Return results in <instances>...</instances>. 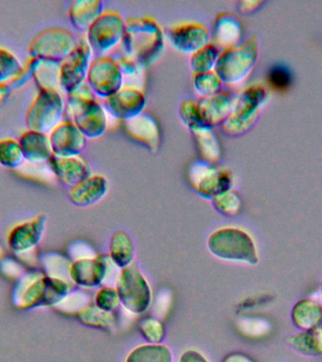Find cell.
Segmentation results:
<instances>
[{
	"mask_svg": "<svg viewBox=\"0 0 322 362\" xmlns=\"http://www.w3.org/2000/svg\"><path fill=\"white\" fill-rule=\"evenodd\" d=\"M321 319L322 305L315 300L302 299L293 308V322L302 330H309L318 327Z\"/></svg>",
	"mask_w": 322,
	"mask_h": 362,
	"instance_id": "obj_26",
	"label": "cell"
},
{
	"mask_svg": "<svg viewBox=\"0 0 322 362\" xmlns=\"http://www.w3.org/2000/svg\"><path fill=\"white\" fill-rule=\"evenodd\" d=\"M40 263L47 276L70 280L71 263L61 255L45 253L40 257Z\"/></svg>",
	"mask_w": 322,
	"mask_h": 362,
	"instance_id": "obj_32",
	"label": "cell"
},
{
	"mask_svg": "<svg viewBox=\"0 0 322 362\" xmlns=\"http://www.w3.org/2000/svg\"><path fill=\"white\" fill-rule=\"evenodd\" d=\"M88 301L89 298L85 296V293L81 291H71L55 308L65 313H78L87 307Z\"/></svg>",
	"mask_w": 322,
	"mask_h": 362,
	"instance_id": "obj_38",
	"label": "cell"
},
{
	"mask_svg": "<svg viewBox=\"0 0 322 362\" xmlns=\"http://www.w3.org/2000/svg\"><path fill=\"white\" fill-rule=\"evenodd\" d=\"M240 25L237 18L232 13H220L215 20L214 40L215 44L220 48L234 47L239 40Z\"/></svg>",
	"mask_w": 322,
	"mask_h": 362,
	"instance_id": "obj_25",
	"label": "cell"
},
{
	"mask_svg": "<svg viewBox=\"0 0 322 362\" xmlns=\"http://www.w3.org/2000/svg\"><path fill=\"white\" fill-rule=\"evenodd\" d=\"M146 98L138 87L124 85L109 98L103 99V107L109 115L119 120L126 121L144 112Z\"/></svg>",
	"mask_w": 322,
	"mask_h": 362,
	"instance_id": "obj_15",
	"label": "cell"
},
{
	"mask_svg": "<svg viewBox=\"0 0 322 362\" xmlns=\"http://www.w3.org/2000/svg\"><path fill=\"white\" fill-rule=\"evenodd\" d=\"M127 135L145 147L149 151L155 152L160 146V130L157 122L148 112H143L136 117L124 121Z\"/></svg>",
	"mask_w": 322,
	"mask_h": 362,
	"instance_id": "obj_20",
	"label": "cell"
},
{
	"mask_svg": "<svg viewBox=\"0 0 322 362\" xmlns=\"http://www.w3.org/2000/svg\"><path fill=\"white\" fill-rule=\"evenodd\" d=\"M45 226L47 218L38 215L16 223L8 230L6 237L8 250L23 264L33 267L40 262L37 247L44 237Z\"/></svg>",
	"mask_w": 322,
	"mask_h": 362,
	"instance_id": "obj_4",
	"label": "cell"
},
{
	"mask_svg": "<svg viewBox=\"0 0 322 362\" xmlns=\"http://www.w3.org/2000/svg\"><path fill=\"white\" fill-rule=\"evenodd\" d=\"M201 160L216 164L222 156L219 138L213 129L205 127L192 132Z\"/></svg>",
	"mask_w": 322,
	"mask_h": 362,
	"instance_id": "obj_27",
	"label": "cell"
},
{
	"mask_svg": "<svg viewBox=\"0 0 322 362\" xmlns=\"http://www.w3.org/2000/svg\"><path fill=\"white\" fill-rule=\"evenodd\" d=\"M126 20L118 11L105 10L86 31V41L93 54L107 55L123 41Z\"/></svg>",
	"mask_w": 322,
	"mask_h": 362,
	"instance_id": "obj_7",
	"label": "cell"
},
{
	"mask_svg": "<svg viewBox=\"0 0 322 362\" xmlns=\"http://www.w3.org/2000/svg\"><path fill=\"white\" fill-rule=\"evenodd\" d=\"M0 272L7 279L16 280L25 273L24 264L18 259L11 257H6L0 262Z\"/></svg>",
	"mask_w": 322,
	"mask_h": 362,
	"instance_id": "obj_43",
	"label": "cell"
},
{
	"mask_svg": "<svg viewBox=\"0 0 322 362\" xmlns=\"http://www.w3.org/2000/svg\"><path fill=\"white\" fill-rule=\"evenodd\" d=\"M78 318L88 325H112V316L107 311L97 307H86L78 313Z\"/></svg>",
	"mask_w": 322,
	"mask_h": 362,
	"instance_id": "obj_39",
	"label": "cell"
},
{
	"mask_svg": "<svg viewBox=\"0 0 322 362\" xmlns=\"http://www.w3.org/2000/svg\"><path fill=\"white\" fill-rule=\"evenodd\" d=\"M178 112H179L181 120L191 130V132L208 127L203 123L199 110H198L197 101L193 100V99L188 98L181 102Z\"/></svg>",
	"mask_w": 322,
	"mask_h": 362,
	"instance_id": "obj_36",
	"label": "cell"
},
{
	"mask_svg": "<svg viewBox=\"0 0 322 362\" xmlns=\"http://www.w3.org/2000/svg\"><path fill=\"white\" fill-rule=\"evenodd\" d=\"M239 329L249 336H262L268 333L270 325L261 319H242L239 322Z\"/></svg>",
	"mask_w": 322,
	"mask_h": 362,
	"instance_id": "obj_42",
	"label": "cell"
},
{
	"mask_svg": "<svg viewBox=\"0 0 322 362\" xmlns=\"http://www.w3.org/2000/svg\"><path fill=\"white\" fill-rule=\"evenodd\" d=\"M5 257V251L4 248L2 247V245H0V262Z\"/></svg>",
	"mask_w": 322,
	"mask_h": 362,
	"instance_id": "obj_50",
	"label": "cell"
},
{
	"mask_svg": "<svg viewBox=\"0 0 322 362\" xmlns=\"http://www.w3.org/2000/svg\"><path fill=\"white\" fill-rule=\"evenodd\" d=\"M48 164L56 180L69 188L92 175L89 163L81 155L70 157L54 155Z\"/></svg>",
	"mask_w": 322,
	"mask_h": 362,
	"instance_id": "obj_19",
	"label": "cell"
},
{
	"mask_svg": "<svg viewBox=\"0 0 322 362\" xmlns=\"http://www.w3.org/2000/svg\"><path fill=\"white\" fill-rule=\"evenodd\" d=\"M25 158L19 141L13 138L0 140V165L6 169L19 168Z\"/></svg>",
	"mask_w": 322,
	"mask_h": 362,
	"instance_id": "obj_31",
	"label": "cell"
},
{
	"mask_svg": "<svg viewBox=\"0 0 322 362\" xmlns=\"http://www.w3.org/2000/svg\"><path fill=\"white\" fill-rule=\"evenodd\" d=\"M193 88L200 96L214 95L223 89V82L214 70L208 72L194 74Z\"/></svg>",
	"mask_w": 322,
	"mask_h": 362,
	"instance_id": "obj_34",
	"label": "cell"
},
{
	"mask_svg": "<svg viewBox=\"0 0 322 362\" xmlns=\"http://www.w3.org/2000/svg\"><path fill=\"white\" fill-rule=\"evenodd\" d=\"M87 83L96 98L105 99L112 95L124 85V76L112 56H95L88 71Z\"/></svg>",
	"mask_w": 322,
	"mask_h": 362,
	"instance_id": "obj_9",
	"label": "cell"
},
{
	"mask_svg": "<svg viewBox=\"0 0 322 362\" xmlns=\"http://www.w3.org/2000/svg\"><path fill=\"white\" fill-rule=\"evenodd\" d=\"M213 204L217 211L226 215H234L239 212L242 201L236 192L228 189L213 198Z\"/></svg>",
	"mask_w": 322,
	"mask_h": 362,
	"instance_id": "obj_37",
	"label": "cell"
},
{
	"mask_svg": "<svg viewBox=\"0 0 322 362\" xmlns=\"http://www.w3.org/2000/svg\"><path fill=\"white\" fill-rule=\"evenodd\" d=\"M251 45H234L222 50L214 71L223 83L234 84L244 78L254 59V51Z\"/></svg>",
	"mask_w": 322,
	"mask_h": 362,
	"instance_id": "obj_13",
	"label": "cell"
},
{
	"mask_svg": "<svg viewBox=\"0 0 322 362\" xmlns=\"http://www.w3.org/2000/svg\"><path fill=\"white\" fill-rule=\"evenodd\" d=\"M11 92H13V90L11 89L8 84L0 85V105L5 103L8 100L11 95Z\"/></svg>",
	"mask_w": 322,
	"mask_h": 362,
	"instance_id": "obj_47",
	"label": "cell"
},
{
	"mask_svg": "<svg viewBox=\"0 0 322 362\" xmlns=\"http://www.w3.org/2000/svg\"><path fill=\"white\" fill-rule=\"evenodd\" d=\"M112 57L114 58L115 61L117 62L119 66L121 68V73H123L124 76V81H126V78H138L144 67L141 66L140 64H138L134 59L127 56L124 51Z\"/></svg>",
	"mask_w": 322,
	"mask_h": 362,
	"instance_id": "obj_40",
	"label": "cell"
},
{
	"mask_svg": "<svg viewBox=\"0 0 322 362\" xmlns=\"http://www.w3.org/2000/svg\"><path fill=\"white\" fill-rule=\"evenodd\" d=\"M120 302L117 290L112 288H102L95 297L96 307L102 310L107 311V313L115 310Z\"/></svg>",
	"mask_w": 322,
	"mask_h": 362,
	"instance_id": "obj_41",
	"label": "cell"
},
{
	"mask_svg": "<svg viewBox=\"0 0 322 362\" xmlns=\"http://www.w3.org/2000/svg\"><path fill=\"white\" fill-rule=\"evenodd\" d=\"M233 95L227 90L222 89L214 95L200 96L197 100L198 110L206 127L214 129L222 126L234 109Z\"/></svg>",
	"mask_w": 322,
	"mask_h": 362,
	"instance_id": "obj_18",
	"label": "cell"
},
{
	"mask_svg": "<svg viewBox=\"0 0 322 362\" xmlns=\"http://www.w3.org/2000/svg\"><path fill=\"white\" fill-rule=\"evenodd\" d=\"M133 245L126 232L119 231L113 235L110 243V259L119 267L126 268L133 259Z\"/></svg>",
	"mask_w": 322,
	"mask_h": 362,
	"instance_id": "obj_30",
	"label": "cell"
},
{
	"mask_svg": "<svg viewBox=\"0 0 322 362\" xmlns=\"http://www.w3.org/2000/svg\"><path fill=\"white\" fill-rule=\"evenodd\" d=\"M104 11V2L100 0H73L68 8V16L76 30L86 33Z\"/></svg>",
	"mask_w": 322,
	"mask_h": 362,
	"instance_id": "obj_23",
	"label": "cell"
},
{
	"mask_svg": "<svg viewBox=\"0 0 322 362\" xmlns=\"http://www.w3.org/2000/svg\"><path fill=\"white\" fill-rule=\"evenodd\" d=\"M123 51L141 66L154 64L164 49V33L151 17H136L126 21V31L121 42Z\"/></svg>",
	"mask_w": 322,
	"mask_h": 362,
	"instance_id": "obj_1",
	"label": "cell"
},
{
	"mask_svg": "<svg viewBox=\"0 0 322 362\" xmlns=\"http://www.w3.org/2000/svg\"><path fill=\"white\" fill-rule=\"evenodd\" d=\"M127 362H171V353L165 346L147 345L133 351Z\"/></svg>",
	"mask_w": 322,
	"mask_h": 362,
	"instance_id": "obj_35",
	"label": "cell"
},
{
	"mask_svg": "<svg viewBox=\"0 0 322 362\" xmlns=\"http://www.w3.org/2000/svg\"><path fill=\"white\" fill-rule=\"evenodd\" d=\"M30 78H32V72H31L30 65H28V62H25L22 72L20 73L19 75L17 76L16 78L13 79V81H11L8 85L13 90L19 89V88L27 84V82L30 81Z\"/></svg>",
	"mask_w": 322,
	"mask_h": 362,
	"instance_id": "obj_46",
	"label": "cell"
},
{
	"mask_svg": "<svg viewBox=\"0 0 322 362\" xmlns=\"http://www.w3.org/2000/svg\"><path fill=\"white\" fill-rule=\"evenodd\" d=\"M220 52V48L215 42H210L191 54L189 65L192 72L197 74L214 70Z\"/></svg>",
	"mask_w": 322,
	"mask_h": 362,
	"instance_id": "obj_29",
	"label": "cell"
},
{
	"mask_svg": "<svg viewBox=\"0 0 322 362\" xmlns=\"http://www.w3.org/2000/svg\"><path fill=\"white\" fill-rule=\"evenodd\" d=\"M189 180L195 191L205 197L214 198L232 186L230 173L215 163L199 158L189 167Z\"/></svg>",
	"mask_w": 322,
	"mask_h": 362,
	"instance_id": "obj_10",
	"label": "cell"
},
{
	"mask_svg": "<svg viewBox=\"0 0 322 362\" xmlns=\"http://www.w3.org/2000/svg\"><path fill=\"white\" fill-rule=\"evenodd\" d=\"M141 325H141L143 333L150 341H160V339L162 338V324H160L157 320H145Z\"/></svg>",
	"mask_w": 322,
	"mask_h": 362,
	"instance_id": "obj_44",
	"label": "cell"
},
{
	"mask_svg": "<svg viewBox=\"0 0 322 362\" xmlns=\"http://www.w3.org/2000/svg\"><path fill=\"white\" fill-rule=\"evenodd\" d=\"M78 42L75 33L69 28L51 25L42 28L30 40L28 57L61 64L72 52Z\"/></svg>",
	"mask_w": 322,
	"mask_h": 362,
	"instance_id": "obj_5",
	"label": "cell"
},
{
	"mask_svg": "<svg viewBox=\"0 0 322 362\" xmlns=\"http://www.w3.org/2000/svg\"><path fill=\"white\" fill-rule=\"evenodd\" d=\"M321 304L322 305V284H321Z\"/></svg>",
	"mask_w": 322,
	"mask_h": 362,
	"instance_id": "obj_52",
	"label": "cell"
},
{
	"mask_svg": "<svg viewBox=\"0 0 322 362\" xmlns=\"http://www.w3.org/2000/svg\"><path fill=\"white\" fill-rule=\"evenodd\" d=\"M117 293L124 308L133 313H143L151 304L148 283L135 266L124 268L117 280Z\"/></svg>",
	"mask_w": 322,
	"mask_h": 362,
	"instance_id": "obj_11",
	"label": "cell"
},
{
	"mask_svg": "<svg viewBox=\"0 0 322 362\" xmlns=\"http://www.w3.org/2000/svg\"><path fill=\"white\" fill-rule=\"evenodd\" d=\"M318 327H321V329H322V319H321V322H319V325H318Z\"/></svg>",
	"mask_w": 322,
	"mask_h": 362,
	"instance_id": "obj_51",
	"label": "cell"
},
{
	"mask_svg": "<svg viewBox=\"0 0 322 362\" xmlns=\"http://www.w3.org/2000/svg\"><path fill=\"white\" fill-rule=\"evenodd\" d=\"M65 115L87 139L101 137L107 130V112L87 81L66 93Z\"/></svg>",
	"mask_w": 322,
	"mask_h": 362,
	"instance_id": "obj_2",
	"label": "cell"
},
{
	"mask_svg": "<svg viewBox=\"0 0 322 362\" xmlns=\"http://www.w3.org/2000/svg\"><path fill=\"white\" fill-rule=\"evenodd\" d=\"M93 59V51L86 39L78 40L75 48L59 64V83L62 92L67 93L86 81Z\"/></svg>",
	"mask_w": 322,
	"mask_h": 362,
	"instance_id": "obj_12",
	"label": "cell"
},
{
	"mask_svg": "<svg viewBox=\"0 0 322 362\" xmlns=\"http://www.w3.org/2000/svg\"><path fill=\"white\" fill-rule=\"evenodd\" d=\"M32 72V79L38 90L62 92L59 83V64L45 59L30 58L27 61Z\"/></svg>",
	"mask_w": 322,
	"mask_h": 362,
	"instance_id": "obj_24",
	"label": "cell"
},
{
	"mask_svg": "<svg viewBox=\"0 0 322 362\" xmlns=\"http://www.w3.org/2000/svg\"><path fill=\"white\" fill-rule=\"evenodd\" d=\"M211 253L230 262L256 264V246L250 235L242 229L225 228L213 232L208 239Z\"/></svg>",
	"mask_w": 322,
	"mask_h": 362,
	"instance_id": "obj_3",
	"label": "cell"
},
{
	"mask_svg": "<svg viewBox=\"0 0 322 362\" xmlns=\"http://www.w3.org/2000/svg\"><path fill=\"white\" fill-rule=\"evenodd\" d=\"M182 362H205V361L199 354L189 352L183 356Z\"/></svg>",
	"mask_w": 322,
	"mask_h": 362,
	"instance_id": "obj_48",
	"label": "cell"
},
{
	"mask_svg": "<svg viewBox=\"0 0 322 362\" xmlns=\"http://www.w3.org/2000/svg\"><path fill=\"white\" fill-rule=\"evenodd\" d=\"M288 344L305 356L322 355V329L316 327L309 330L291 336L287 339Z\"/></svg>",
	"mask_w": 322,
	"mask_h": 362,
	"instance_id": "obj_28",
	"label": "cell"
},
{
	"mask_svg": "<svg viewBox=\"0 0 322 362\" xmlns=\"http://www.w3.org/2000/svg\"><path fill=\"white\" fill-rule=\"evenodd\" d=\"M25 160L39 164L47 163L54 156L47 133L27 129L18 139Z\"/></svg>",
	"mask_w": 322,
	"mask_h": 362,
	"instance_id": "obj_22",
	"label": "cell"
},
{
	"mask_svg": "<svg viewBox=\"0 0 322 362\" xmlns=\"http://www.w3.org/2000/svg\"><path fill=\"white\" fill-rule=\"evenodd\" d=\"M112 264L114 262L109 257L75 260L71 263L70 280L80 287H95L107 279V274H112Z\"/></svg>",
	"mask_w": 322,
	"mask_h": 362,
	"instance_id": "obj_16",
	"label": "cell"
},
{
	"mask_svg": "<svg viewBox=\"0 0 322 362\" xmlns=\"http://www.w3.org/2000/svg\"><path fill=\"white\" fill-rule=\"evenodd\" d=\"M64 115L65 98L62 92L39 90L25 110V127L28 129L49 134L51 130L61 123Z\"/></svg>",
	"mask_w": 322,
	"mask_h": 362,
	"instance_id": "obj_6",
	"label": "cell"
},
{
	"mask_svg": "<svg viewBox=\"0 0 322 362\" xmlns=\"http://www.w3.org/2000/svg\"><path fill=\"white\" fill-rule=\"evenodd\" d=\"M165 36L174 49L181 53L192 54L210 42L211 33L203 23L185 21L169 25Z\"/></svg>",
	"mask_w": 322,
	"mask_h": 362,
	"instance_id": "obj_14",
	"label": "cell"
},
{
	"mask_svg": "<svg viewBox=\"0 0 322 362\" xmlns=\"http://www.w3.org/2000/svg\"><path fill=\"white\" fill-rule=\"evenodd\" d=\"M107 192V181L104 175L92 174L86 180L70 187L67 194L71 202L78 206L95 205Z\"/></svg>",
	"mask_w": 322,
	"mask_h": 362,
	"instance_id": "obj_21",
	"label": "cell"
},
{
	"mask_svg": "<svg viewBox=\"0 0 322 362\" xmlns=\"http://www.w3.org/2000/svg\"><path fill=\"white\" fill-rule=\"evenodd\" d=\"M226 362H254L251 361L247 356L242 355H234L228 358V361Z\"/></svg>",
	"mask_w": 322,
	"mask_h": 362,
	"instance_id": "obj_49",
	"label": "cell"
},
{
	"mask_svg": "<svg viewBox=\"0 0 322 362\" xmlns=\"http://www.w3.org/2000/svg\"><path fill=\"white\" fill-rule=\"evenodd\" d=\"M49 276L42 271H27L14 283L11 300L19 310L48 307Z\"/></svg>",
	"mask_w": 322,
	"mask_h": 362,
	"instance_id": "obj_8",
	"label": "cell"
},
{
	"mask_svg": "<svg viewBox=\"0 0 322 362\" xmlns=\"http://www.w3.org/2000/svg\"><path fill=\"white\" fill-rule=\"evenodd\" d=\"M54 155L61 157L81 155L88 139L73 121L62 120L49 132Z\"/></svg>",
	"mask_w": 322,
	"mask_h": 362,
	"instance_id": "obj_17",
	"label": "cell"
},
{
	"mask_svg": "<svg viewBox=\"0 0 322 362\" xmlns=\"http://www.w3.org/2000/svg\"><path fill=\"white\" fill-rule=\"evenodd\" d=\"M24 64L16 54L0 47V85L8 84L22 72Z\"/></svg>",
	"mask_w": 322,
	"mask_h": 362,
	"instance_id": "obj_33",
	"label": "cell"
},
{
	"mask_svg": "<svg viewBox=\"0 0 322 362\" xmlns=\"http://www.w3.org/2000/svg\"><path fill=\"white\" fill-rule=\"evenodd\" d=\"M271 84L277 88H285L290 83V76L284 67H275L271 70L270 75Z\"/></svg>",
	"mask_w": 322,
	"mask_h": 362,
	"instance_id": "obj_45",
	"label": "cell"
}]
</instances>
